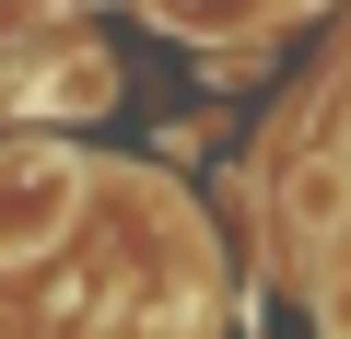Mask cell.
<instances>
[{
  "label": "cell",
  "instance_id": "cell-2",
  "mask_svg": "<svg viewBox=\"0 0 351 339\" xmlns=\"http://www.w3.org/2000/svg\"><path fill=\"white\" fill-rule=\"evenodd\" d=\"M24 105H36V117H106V105H117V59H106V47H59V59H36Z\"/></svg>",
  "mask_w": 351,
  "mask_h": 339
},
{
  "label": "cell",
  "instance_id": "cell-1",
  "mask_svg": "<svg viewBox=\"0 0 351 339\" xmlns=\"http://www.w3.org/2000/svg\"><path fill=\"white\" fill-rule=\"evenodd\" d=\"M71 199H82V164L59 140H0V269H24L71 234Z\"/></svg>",
  "mask_w": 351,
  "mask_h": 339
},
{
  "label": "cell",
  "instance_id": "cell-3",
  "mask_svg": "<svg viewBox=\"0 0 351 339\" xmlns=\"http://www.w3.org/2000/svg\"><path fill=\"white\" fill-rule=\"evenodd\" d=\"M141 12L164 36H188V47H234V36H269L281 24V0H141Z\"/></svg>",
  "mask_w": 351,
  "mask_h": 339
},
{
  "label": "cell",
  "instance_id": "cell-4",
  "mask_svg": "<svg viewBox=\"0 0 351 339\" xmlns=\"http://www.w3.org/2000/svg\"><path fill=\"white\" fill-rule=\"evenodd\" d=\"M339 199H351L339 164H304V176H293V223H304V234H328V223H339Z\"/></svg>",
  "mask_w": 351,
  "mask_h": 339
}]
</instances>
